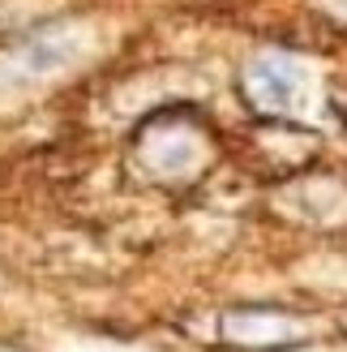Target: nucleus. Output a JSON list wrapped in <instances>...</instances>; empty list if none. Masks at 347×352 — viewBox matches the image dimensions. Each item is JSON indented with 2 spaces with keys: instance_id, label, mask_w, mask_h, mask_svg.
Here are the masks:
<instances>
[{
  "instance_id": "nucleus-1",
  "label": "nucleus",
  "mask_w": 347,
  "mask_h": 352,
  "mask_svg": "<svg viewBox=\"0 0 347 352\" xmlns=\"http://www.w3.org/2000/svg\"><path fill=\"white\" fill-rule=\"evenodd\" d=\"M245 91L262 112H291L304 99L309 78H304V69L287 65V60H257L245 74Z\"/></svg>"
},
{
  "instance_id": "nucleus-2",
  "label": "nucleus",
  "mask_w": 347,
  "mask_h": 352,
  "mask_svg": "<svg viewBox=\"0 0 347 352\" xmlns=\"http://www.w3.org/2000/svg\"><path fill=\"white\" fill-rule=\"evenodd\" d=\"M223 331L232 336V344H245V348H262L266 340L262 336H287V322L283 318H274V314H232L228 322H223Z\"/></svg>"
}]
</instances>
